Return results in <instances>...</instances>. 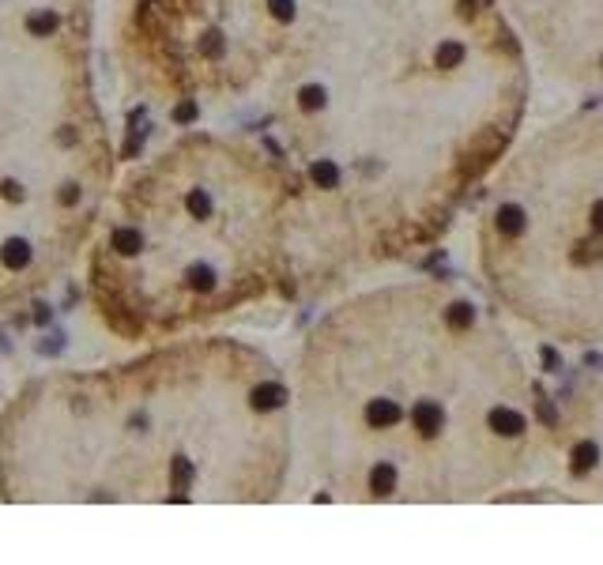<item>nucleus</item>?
<instances>
[{
  "label": "nucleus",
  "instance_id": "1",
  "mask_svg": "<svg viewBox=\"0 0 603 565\" xmlns=\"http://www.w3.org/2000/svg\"><path fill=\"white\" fill-rule=\"evenodd\" d=\"M479 253L494 294L532 332L603 347V117L543 128L501 166Z\"/></svg>",
  "mask_w": 603,
  "mask_h": 565
},
{
  "label": "nucleus",
  "instance_id": "2",
  "mask_svg": "<svg viewBox=\"0 0 603 565\" xmlns=\"http://www.w3.org/2000/svg\"><path fill=\"white\" fill-rule=\"evenodd\" d=\"M506 12L562 83H603V0H506Z\"/></svg>",
  "mask_w": 603,
  "mask_h": 565
},
{
  "label": "nucleus",
  "instance_id": "3",
  "mask_svg": "<svg viewBox=\"0 0 603 565\" xmlns=\"http://www.w3.org/2000/svg\"><path fill=\"white\" fill-rule=\"evenodd\" d=\"M569 471L588 479L603 494V381L573 404L569 418Z\"/></svg>",
  "mask_w": 603,
  "mask_h": 565
},
{
  "label": "nucleus",
  "instance_id": "4",
  "mask_svg": "<svg viewBox=\"0 0 603 565\" xmlns=\"http://www.w3.org/2000/svg\"><path fill=\"white\" fill-rule=\"evenodd\" d=\"M298 102H302V110H305V113H317V110H324L328 91H324V87H317V83H310V87H302Z\"/></svg>",
  "mask_w": 603,
  "mask_h": 565
},
{
  "label": "nucleus",
  "instance_id": "5",
  "mask_svg": "<svg viewBox=\"0 0 603 565\" xmlns=\"http://www.w3.org/2000/svg\"><path fill=\"white\" fill-rule=\"evenodd\" d=\"M253 404H257V407H264V411L279 407V404H283V388H279V385H264V388H257V392H253Z\"/></svg>",
  "mask_w": 603,
  "mask_h": 565
},
{
  "label": "nucleus",
  "instance_id": "6",
  "mask_svg": "<svg viewBox=\"0 0 603 565\" xmlns=\"http://www.w3.org/2000/svg\"><path fill=\"white\" fill-rule=\"evenodd\" d=\"M30 35H53L57 30V15L53 12H42V15H30Z\"/></svg>",
  "mask_w": 603,
  "mask_h": 565
},
{
  "label": "nucleus",
  "instance_id": "7",
  "mask_svg": "<svg viewBox=\"0 0 603 565\" xmlns=\"http://www.w3.org/2000/svg\"><path fill=\"white\" fill-rule=\"evenodd\" d=\"M4 264L8 268H23L27 264V245L23 242H8L4 245Z\"/></svg>",
  "mask_w": 603,
  "mask_h": 565
},
{
  "label": "nucleus",
  "instance_id": "8",
  "mask_svg": "<svg viewBox=\"0 0 603 565\" xmlns=\"http://www.w3.org/2000/svg\"><path fill=\"white\" fill-rule=\"evenodd\" d=\"M114 249H121V253H136V249H140V234L136 230H117L114 234Z\"/></svg>",
  "mask_w": 603,
  "mask_h": 565
},
{
  "label": "nucleus",
  "instance_id": "9",
  "mask_svg": "<svg viewBox=\"0 0 603 565\" xmlns=\"http://www.w3.org/2000/svg\"><path fill=\"white\" fill-rule=\"evenodd\" d=\"M272 15H276V19H291L294 15V0H272Z\"/></svg>",
  "mask_w": 603,
  "mask_h": 565
},
{
  "label": "nucleus",
  "instance_id": "10",
  "mask_svg": "<svg viewBox=\"0 0 603 565\" xmlns=\"http://www.w3.org/2000/svg\"><path fill=\"white\" fill-rule=\"evenodd\" d=\"M189 208H193L196 215H207V208H212V204H207L204 192H193V197H189Z\"/></svg>",
  "mask_w": 603,
  "mask_h": 565
},
{
  "label": "nucleus",
  "instance_id": "11",
  "mask_svg": "<svg viewBox=\"0 0 603 565\" xmlns=\"http://www.w3.org/2000/svg\"><path fill=\"white\" fill-rule=\"evenodd\" d=\"M193 113H196V106H193V102H185V106H181V110H178V121H189V117H193Z\"/></svg>",
  "mask_w": 603,
  "mask_h": 565
}]
</instances>
